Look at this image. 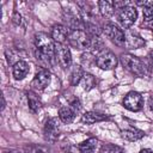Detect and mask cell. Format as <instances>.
Here are the masks:
<instances>
[{"mask_svg":"<svg viewBox=\"0 0 153 153\" xmlns=\"http://www.w3.org/2000/svg\"><path fill=\"white\" fill-rule=\"evenodd\" d=\"M148 106H149V109L153 111V96H151L149 99H148Z\"/></svg>","mask_w":153,"mask_h":153,"instance_id":"cell-26","label":"cell"},{"mask_svg":"<svg viewBox=\"0 0 153 153\" xmlns=\"http://www.w3.org/2000/svg\"><path fill=\"white\" fill-rule=\"evenodd\" d=\"M81 84H82V87L85 91H90L96 85V79L91 74H84L82 79H81Z\"/></svg>","mask_w":153,"mask_h":153,"instance_id":"cell-22","label":"cell"},{"mask_svg":"<svg viewBox=\"0 0 153 153\" xmlns=\"http://www.w3.org/2000/svg\"><path fill=\"white\" fill-rule=\"evenodd\" d=\"M99 153H126V151L122 147H120V146L106 143V145H103L102 146Z\"/></svg>","mask_w":153,"mask_h":153,"instance_id":"cell-23","label":"cell"},{"mask_svg":"<svg viewBox=\"0 0 153 153\" xmlns=\"http://www.w3.org/2000/svg\"><path fill=\"white\" fill-rule=\"evenodd\" d=\"M78 112L71 105L63 106V108H61L59 110V117H60V120L63 123H71V122H73V120L75 118V115Z\"/></svg>","mask_w":153,"mask_h":153,"instance_id":"cell-15","label":"cell"},{"mask_svg":"<svg viewBox=\"0 0 153 153\" xmlns=\"http://www.w3.org/2000/svg\"><path fill=\"white\" fill-rule=\"evenodd\" d=\"M50 79H51V75H50V72L48 69H41L39 72L36 73L33 80H32V86L36 88V90H43L45 88L49 82H50Z\"/></svg>","mask_w":153,"mask_h":153,"instance_id":"cell-10","label":"cell"},{"mask_svg":"<svg viewBox=\"0 0 153 153\" xmlns=\"http://www.w3.org/2000/svg\"><path fill=\"white\" fill-rule=\"evenodd\" d=\"M140 153H153V151H151V149H148V148H145V149L140 151Z\"/></svg>","mask_w":153,"mask_h":153,"instance_id":"cell-27","label":"cell"},{"mask_svg":"<svg viewBox=\"0 0 153 153\" xmlns=\"http://www.w3.org/2000/svg\"><path fill=\"white\" fill-rule=\"evenodd\" d=\"M97 139L94 137H91V139H87L86 141L81 142L78 148H79V152L80 153H93L96 147H97Z\"/></svg>","mask_w":153,"mask_h":153,"instance_id":"cell-17","label":"cell"},{"mask_svg":"<svg viewBox=\"0 0 153 153\" xmlns=\"http://www.w3.org/2000/svg\"><path fill=\"white\" fill-rule=\"evenodd\" d=\"M68 42H69V44L73 48L78 49V50H82V49L90 48V45H91V37L82 29L71 30L69 33H68Z\"/></svg>","mask_w":153,"mask_h":153,"instance_id":"cell-3","label":"cell"},{"mask_svg":"<svg viewBox=\"0 0 153 153\" xmlns=\"http://www.w3.org/2000/svg\"><path fill=\"white\" fill-rule=\"evenodd\" d=\"M121 135L123 139L128 140V141H136L141 137L145 136V133L140 129H136V128H128V129H124L121 131Z\"/></svg>","mask_w":153,"mask_h":153,"instance_id":"cell-16","label":"cell"},{"mask_svg":"<svg viewBox=\"0 0 153 153\" xmlns=\"http://www.w3.org/2000/svg\"><path fill=\"white\" fill-rule=\"evenodd\" d=\"M139 5L142 6V13H143L145 20L152 22L153 20V1H143V2H139Z\"/></svg>","mask_w":153,"mask_h":153,"instance_id":"cell-19","label":"cell"},{"mask_svg":"<svg viewBox=\"0 0 153 153\" xmlns=\"http://www.w3.org/2000/svg\"><path fill=\"white\" fill-rule=\"evenodd\" d=\"M84 76V72L82 68L80 66H75L71 73V84L72 85H76Z\"/></svg>","mask_w":153,"mask_h":153,"instance_id":"cell-21","label":"cell"},{"mask_svg":"<svg viewBox=\"0 0 153 153\" xmlns=\"http://www.w3.org/2000/svg\"><path fill=\"white\" fill-rule=\"evenodd\" d=\"M96 65L100 69L110 71V69H114L116 67L117 57L112 51H110L108 49H103L102 51H99V54L96 57Z\"/></svg>","mask_w":153,"mask_h":153,"instance_id":"cell-5","label":"cell"},{"mask_svg":"<svg viewBox=\"0 0 153 153\" xmlns=\"http://www.w3.org/2000/svg\"><path fill=\"white\" fill-rule=\"evenodd\" d=\"M123 106L130 111H139L143 106V99L142 96L139 92L131 91L127 93V96L123 99Z\"/></svg>","mask_w":153,"mask_h":153,"instance_id":"cell-8","label":"cell"},{"mask_svg":"<svg viewBox=\"0 0 153 153\" xmlns=\"http://www.w3.org/2000/svg\"><path fill=\"white\" fill-rule=\"evenodd\" d=\"M12 73H13V76H14L16 80H22V79H24V78L27 75V73H29V65H27L25 61L20 60V61H18V62H16V63L13 65V71H12Z\"/></svg>","mask_w":153,"mask_h":153,"instance_id":"cell-13","label":"cell"},{"mask_svg":"<svg viewBox=\"0 0 153 153\" xmlns=\"http://www.w3.org/2000/svg\"><path fill=\"white\" fill-rule=\"evenodd\" d=\"M68 30L65 25L56 24L51 29V38L56 44H63L68 39Z\"/></svg>","mask_w":153,"mask_h":153,"instance_id":"cell-11","label":"cell"},{"mask_svg":"<svg viewBox=\"0 0 153 153\" xmlns=\"http://www.w3.org/2000/svg\"><path fill=\"white\" fill-rule=\"evenodd\" d=\"M55 59L62 68H68L72 63V56L69 48L63 44H55Z\"/></svg>","mask_w":153,"mask_h":153,"instance_id":"cell-7","label":"cell"},{"mask_svg":"<svg viewBox=\"0 0 153 153\" xmlns=\"http://www.w3.org/2000/svg\"><path fill=\"white\" fill-rule=\"evenodd\" d=\"M151 29H152V33H153V24H152V26H151Z\"/></svg>","mask_w":153,"mask_h":153,"instance_id":"cell-29","label":"cell"},{"mask_svg":"<svg viewBox=\"0 0 153 153\" xmlns=\"http://www.w3.org/2000/svg\"><path fill=\"white\" fill-rule=\"evenodd\" d=\"M126 36V47L128 49H139L141 47L145 45V41L135 32H131V31H128L124 33Z\"/></svg>","mask_w":153,"mask_h":153,"instance_id":"cell-12","label":"cell"},{"mask_svg":"<svg viewBox=\"0 0 153 153\" xmlns=\"http://www.w3.org/2000/svg\"><path fill=\"white\" fill-rule=\"evenodd\" d=\"M98 7H99V12L104 18H110L114 12V2H109V1H99L98 2Z\"/></svg>","mask_w":153,"mask_h":153,"instance_id":"cell-18","label":"cell"},{"mask_svg":"<svg viewBox=\"0 0 153 153\" xmlns=\"http://www.w3.org/2000/svg\"><path fill=\"white\" fill-rule=\"evenodd\" d=\"M27 100H29V108L32 112H37L41 108V100L39 98L36 96V93L33 92H29L27 93Z\"/></svg>","mask_w":153,"mask_h":153,"instance_id":"cell-20","label":"cell"},{"mask_svg":"<svg viewBox=\"0 0 153 153\" xmlns=\"http://www.w3.org/2000/svg\"><path fill=\"white\" fill-rule=\"evenodd\" d=\"M1 100H2V105H1V111L5 109V105H6V103H5V99H4V97H1Z\"/></svg>","mask_w":153,"mask_h":153,"instance_id":"cell-28","label":"cell"},{"mask_svg":"<svg viewBox=\"0 0 153 153\" xmlns=\"http://www.w3.org/2000/svg\"><path fill=\"white\" fill-rule=\"evenodd\" d=\"M118 22L123 29H129L137 18V11L134 6L128 5L118 11Z\"/></svg>","mask_w":153,"mask_h":153,"instance_id":"cell-6","label":"cell"},{"mask_svg":"<svg viewBox=\"0 0 153 153\" xmlns=\"http://www.w3.org/2000/svg\"><path fill=\"white\" fill-rule=\"evenodd\" d=\"M121 62L126 69H128L130 73H133L137 76H145L146 71L148 69L147 65L142 60H140L137 56H134L131 54H122Z\"/></svg>","mask_w":153,"mask_h":153,"instance_id":"cell-2","label":"cell"},{"mask_svg":"<svg viewBox=\"0 0 153 153\" xmlns=\"http://www.w3.org/2000/svg\"><path fill=\"white\" fill-rule=\"evenodd\" d=\"M109 117L106 115H103V114H99L96 111H90V112H86L82 115L81 121L86 124H93L96 122H102V121H105Z\"/></svg>","mask_w":153,"mask_h":153,"instance_id":"cell-14","label":"cell"},{"mask_svg":"<svg viewBox=\"0 0 153 153\" xmlns=\"http://www.w3.org/2000/svg\"><path fill=\"white\" fill-rule=\"evenodd\" d=\"M60 134V126L56 118H50L47 121L44 126V139L49 142H54L57 140Z\"/></svg>","mask_w":153,"mask_h":153,"instance_id":"cell-9","label":"cell"},{"mask_svg":"<svg viewBox=\"0 0 153 153\" xmlns=\"http://www.w3.org/2000/svg\"><path fill=\"white\" fill-rule=\"evenodd\" d=\"M5 153H29V151H25V149H19V148H13V149H5L4 151Z\"/></svg>","mask_w":153,"mask_h":153,"instance_id":"cell-25","label":"cell"},{"mask_svg":"<svg viewBox=\"0 0 153 153\" xmlns=\"http://www.w3.org/2000/svg\"><path fill=\"white\" fill-rule=\"evenodd\" d=\"M103 31L105 33V36L116 45L118 47H123L126 44V36L124 32L122 31V29H120L117 25L112 24V23H106L103 27Z\"/></svg>","mask_w":153,"mask_h":153,"instance_id":"cell-4","label":"cell"},{"mask_svg":"<svg viewBox=\"0 0 153 153\" xmlns=\"http://www.w3.org/2000/svg\"><path fill=\"white\" fill-rule=\"evenodd\" d=\"M27 151L29 153H50V149L44 146H31Z\"/></svg>","mask_w":153,"mask_h":153,"instance_id":"cell-24","label":"cell"},{"mask_svg":"<svg viewBox=\"0 0 153 153\" xmlns=\"http://www.w3.org/2000/svg\"><path fill=\"white\" fill-rule=\"evenodd\" d=\"M35 54L36 59L44 65H53L55 60V44L50 36L44 32L35 35Z\"/></svg>","mask_w":153,"mask_h":153,"instance_id":"cell-1","label":"cell"}]
</instances>
